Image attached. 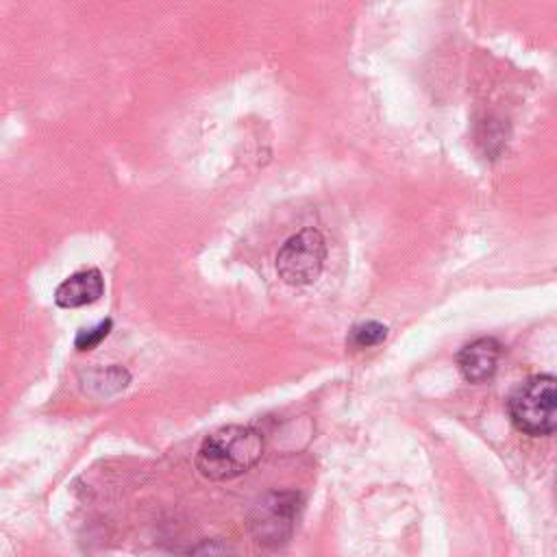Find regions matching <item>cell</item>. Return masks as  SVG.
<instances>
[{
  "mask_svg": "<svg viewBox=\"0 0 557 557\" xmlns=\"http://www.w3.org/2000/svg\"><path fill=\"white\" fill-rule=\"evenodd\" d=\"M263 455V435L244 424L213 431L196 453V468L211 481H228L248 472Z\"/></svg>",
  "mask_w": 557,
  "mask_h": 557,
  "instance_id": "obj_1",
  "label": "cell"
},
{
  "mask_svg": "<svg viewBox=\"0 0 557 557\" xmlns=\"http://www.w3.org/2000/svg\"><path fill=\"white\" fill-rule=\"evenodd\" d=\"M553 374H535L509 396L507 409L513 426L527 435H550L557 426V394Z\"/></svg>",
  "mask_w": 557,
  "mask_h": 557,
  "instance_id": "obj_2",
  "label": "cell"
},
{
  "mask_svg": "<svg viewBox=\"0 0 557 557\" xmlns=\"http://www.w3.org/2000/svg\"><path fill=\"white\" fill-rule=\"evenodd\" d=\"M326 259V242L318 228H302L300 233L285 239L276 252L278 276L294 287L313 283Z\"/></svg>",
  "mask_w": 557,
  "mask_h": 557,
  "instance_id": "obj_3",
  "label": "cell"
},
{
  "mask_svg": "<svg viewBox=\"0 0 557 557\" xmlns=\"http://www.w3.org/2000/svg\"><path fill=\"white\" fill-rule=\"evenodd\" d=\"M298 496L292 492L265 494L250 513V531L263 546L285 544L296 527Z\"/></svg>",
  "mask_w": 557,
  "mask_h": 557,
  "instance_id": "obj_4",
  "label": "cell"
},
{
  "mask_svg": "<svg viewBox=\"0 0 557 557\" xmlns=\"http://www.w3.org/2000/svg\"><path fill=\"white\" fill-rule=\"evenodd\" d=\"M500 359V344L494 337H479L457 355V368L468 383H483L494 376Z\"/></svg>",
  "mask_w": 557,
  "mask_h": 557,
  "instance_id": "obj_5",
  "label": "cell"
},
{
  "mask_svg": "<svg viewBox=\"0 0 557 557\" xmlns=\"http://www.w3.org/2000/svg\"><path fill=\"white\" fill-rule=\"evenodd\" d=\"M104 292V281L100 270L89 268L74 272L54 289V302L63 309H76L96 302Z\"/></svg>",
  "mask_w": 557,
  "mask_h": 557,
  "instance_id": "obj_6",
  "label": "cell"
},
{
  "mask_svg": "<svg viewBox=\"0 0 557 557\" xmlns=\"http://www.w3.org/2000/svg\"><path fill=\"white\" fill-rule=\"evenodd\" d=\"M385 337H387V326L376 320H368V322L352 326V331L348 335V344L352 348H370V346L381 344Z\"/></svg>",
  "mask_w": 557,
  "mask_h": 557,
  "instance_id": "obj_7",
  "label": "cell"
},
{
  "mask_svg": "<svg viewBox=\"0 0 557 557\" xmlns=\"http://www.w3.org/2000/svg\"><path fill=\"white\" fill-rule=\"evenodd\" d=\"M109 331H111V320H104L94 329H81L74 344L78 350H91L109 335Z\"/></svg>",
  "mask_w": 557,
  "mask_h": 557,
  "instance_id": "obj_8",
  "label": "cell"
},
{
  "mask_svg": "<svg viewBox=\"0 0 557 557\" xmlns=\"http://www.w3.org/2000/svg\"><path fill=\"white\" fill-rule=\"evenodd\" d=\"M187 557H237V553L224 540H205Z\"/></svg>",
  "mask_w": 557,
  "mask_h": 557,
  "instance_id": "obj_9",
  "label": "cell"
}]
</instances>
